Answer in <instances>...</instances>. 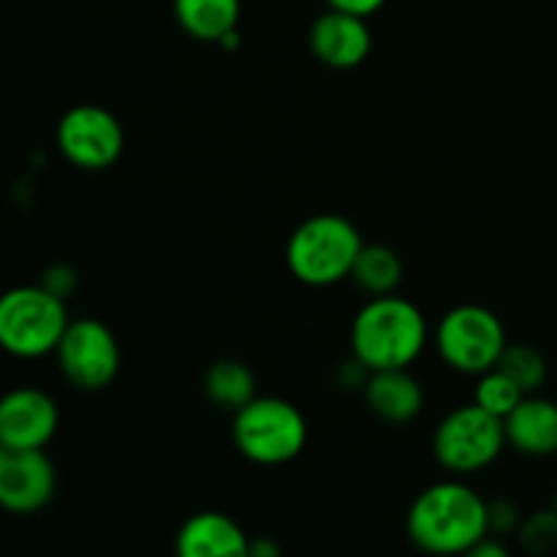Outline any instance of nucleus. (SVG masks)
<instances>
[{"label": "nucleus", "instance_id": "1", "mask_svg": "<svg viewBox=\"0 0 557 557\" xmlns=\"http://www.w3.org/2000/svg\"><path fill=\"white\" fill-rule=\"evenodd\" d=\"M487 506L462 476L444 479L413 498L406 515V533L422 553L471 555V549L490 536Z\"/></svg>", "mask_w": 557, "mask_h": 557}, {"label": "nucleus", "instance_id": "2", "mask_svg": "<svg viewBox=\"0 0 557 557\" xmlns=\"http://www.w3.org/2000/svg\"><path fill=\"white\" fill-rule=\"evenodd\" d=\"M428 319L406 297H370L351 324V351L370 373L406 370L428 346Z\"/></svg>", "mask_w": 557, "mask_h": 557}, {"label": "nucleus", "instance_id": "3", "mask_svg": "<svg viewBox=\"0 0 557 557\" xmlns=\"http://www.w3.org/2000/svg\"><path fill=\"white\" fill-rule=\"evenodd\" d=\"M364 243L359 228L343 215H313L299 223L286 245L288 272L313 288L351 277Z\"/></svg>", "mask_w": 557, "mask_h": 557}, {"label": "nucleus", "instance_id": "4", "mask_svg": "<svg viewBox=\"0 0 557 557\" xmlns=\"http://www.w3.org/2000/svg\"><path fill=\"white\" fill-rule=\"evenodd\" d=\"M234 446L256 466H286L302 455L308 444V419L283 397L256 395L234 413Z\"/></svg>", "mask_w": 557, "mask_h": 557}, {"label": "nucleus", "instance_id": "5", "mask_svg": "<svg viewBox=\"0 0 557 557\" xmlns=\"http://www.w3.org/2000/svg\"><path fill=\"white\" fill-rule=\"evenodd\" d=\"M65 299L36 286H16L0 299V346L16 359H41L58 351L69 330Z\"/></svg>", "mask_w": 557, "mask_h": 557}, {"label": "nucleus", "instance_id": "6", "mask_svg": "<svg viewBox=\"0 0 557 557\" xmlns=\"http://www.w3.org/2000/svg\"><path fill=\"white\" fill-rule=\"evenodd\" d=\"M509 446L504 419L479 403L446 413L433 435V457L451 476H473L493 466Z\"/></svg>", "mask_w": 557, "mask_h": 557}, {"label": "nucleus", "instance_id": "7", "mask_svg": "<svg viewBox=\"0 0 557 557\" xmlns=\"http://www.w3.org/2000/svg\"><path fill=\"white\" fill-rule=\"evenodd\" d=\"M506 346V326L484 305H457L435 330V348L446 368L462 375H482L498 368Z\"/></svg>", "mask_w": 557, "mask_h": 557}, {"label": "nucleus", "instance_id": "8", "mask_svg": "<svg viewBox=\"0 0 557 557\" xmlns=\"http://www.w3.org/2000/svg\"><path fill=\"white\" fill-rule=\"evenodd\" d=\"M54 359L63 379L82 392L107 389L120 373L117 337L98 319L71 321Z\"/></svg>", "mask_w": 557, "mask_h": 557}, {"label": "nucleus", "instance_id": "9", "mask_svg": "<svg viewBox=\"0 0 557 557\" xmlns=\"http://www.w3.org/2000/svg\"><path fill=\"white\" fill-rule=\"evenodd\" d=\"M60 156L85 172H103L123 156L125 134L120 120L96 103H79L60 117L54 131Z\"/></svg>", "mask_w": 557, "mask_h": 557}, {"label": "nucleus", "instance_id": "10", "mask_svg": "<svg viewBox=\"0 0 557 557\" xmlns=\"http://www.w3.org/2000/svg\"><path fill=\"white\" fill-rule=\"evenodd\" d=\"M58 490V473L44 449H0V504L11 515H38Z\"/></svg>", "mask_w": 557, "mask_h": 557}, {"label": "nucleus", "instance_id": "11", "mask_svg": "<svg viewBox=\"0 0 557 557\" xmlns=\"http://www.w3.org/2000/svg\"><path fill=\"white\" fill-rule=\"evenodd\" d=\"M60 424L58 403L36 386L11 389L0 403V449H44Z\"/></svg>", "mask_w": 557, "mask_h": 557}, {"label": "nucleus", "instance_id": "12", "mask_svg": "<svg viewBox=\"0 0 557 557\" xmlns=\"http://www.w3.org/2000/svg\"><path fill=\"white\" fill-rule=\"evenodd\" d=\"M310 49L330 69H357L373 49V36L364 16L330 9L310 27Z\"/></svg>", "mask_w": 557, "mask_h": 557}, {"label": "nucleus", "instance_id": "13", "mask_svg": "<svg viewBox=\"0 0 557 557\" xmlns=\"http://www.w3.org/2000/svg\"><path fill=\"white\" fill-rule=\"evenodd\" d=\"M174 547L183 557H248L250 539L228 515L199 511L183 522Z\"/></svg>", "mask_w": 557, "mask_h": 557}, {"label": "nucleus", "instance_id": "14", "mask_svg": "<svg viewBox=\"0 0 557 557\" xmlns=\"http://www.w3.org/2000/svg\"><path fill=\"white\" fill-rule=\"evenodd\" d=\"M370 413L386 424H406L424 408L422 384L406 370H375L362 386Z\"/></svg>", "mask_w": 557, "mask_h": 557}, {"label": "nucleus", "instance_id": "15", "mask_svg": "<svg viewBox=\"0 0 557 557\" xmlns=\"http://www.w3.org/2000/svg\"><path fill=\"white\" fill-rule=\"evenodd\" d=\"M504 424L506 441L520 455H557V403L539 395H525L520 400V406L504 419Z\"/></svg>", "mask_w": 557, "mask_h": 557}, {"label": "nucleus", "instance_id": "16", "mask_svg": "<svg viewBox=\"0 0 557 557\" xmlns=\"http://www.w3.org/2000/svg\"><path fill=\"white\" fill-rule=\"evenodd\" d=\"M172 5L180 27L188 36L210 44H221L223 36L237 30L243 11L239 0H172Z\"/></svg>", "mask_w": 557, "mask_h": 557}, {"label": "nucleus", "instance_id": "17", "mask_svg": "<svg viewBox=\"0 0 557 557\" xmlns=\"http://www.w3.org/2000/svg\"><path fill=\"white\" fill-rule=\"evenodd\" d=\"M205 395L212 406L237 413L256 397V379L237 359H221L205 373Z\"/></svg>", "mask_w": 557, "mask_h": 557}, {"label": "nucleus", "instance_id": "18", "mask_svg": "<svg viewBox=\"0 0 557 557\" xmlns=\"http://www.w3.org/2000/svg\"><path fill=\"white\" fill-rule=\"evenodd\" d=\"M354 283L370 297L395 294L403 281V261L386 245H364L351 272Z\"/></svg>", "mask_w": 557, "mask_h": 557}, {"label": "nucleus", "instance_id": "19", "mask_svg": "<svg viewBox=\"0 0 557 557\" xmlns=\"http://www.w3.org/2000/svg\"><path fill=\"white\" fill-rule=\"evenodd\" d=\"M525 397V392L517 386V381H511L509 375L504 373L500 368L487 370V373L479 375L476 381V389H473V403L484 408V411L495 413V417L506 419L520 400Z\"/></svg>", "mask_w": 557, "mask_h": 557}, {"label": "nucleus", "instance_id": "20", "mask_svg": "<svg viewBox=\"0 0 557 557\" xmlns=\"http://www.w3.org/2000/svg\"><path fill=\"white\" fill-rule=\"evenodd\" d=\"M498 368L504 370L511 381H517V386H520L525 395H536L549 373L547 359L531 346H506Z\"/></svg>", "mask_w": 557, "mask_h": 557}, {"label": "nucleus", "instance_id": "21", "mask_svg": "<svg viewBox=\"0 0 557 557\" xmlns=\"http://www.w3.org/2000/svg\"><path fill=\"white\" fill-rule=\"evenodd\" d=\"M522 547L531 553H549L557 547V511H536L520 525Z\"/></svg>", "mask_w": 557, "mask_h": 557}, {"label": "nucleus", "instance_id": "22", "mask_svg": "<svg viewBox=\"0 0 557 557\" xmlns=\"http://www.w3.org/2000/svg\"><path fill=\"white\" fill-rule=\"evenodd\" d=\"M487 520H490V536H511L520 533L522 515L511 500H493L487 506Z\"/></svg>", "mask_w": 557, "mask_h": 557}, {"label": "nucleus", "instance_id": "23", "mask_svg": "<svg viewBox=\"0 0 557 557\" xmlns=\"http://www.w3.org/2000/svg\"><path fill=\"white\" fill-rule=\"evenodd\" d=\"M41 286L49 288L52 294H58L60 299H69L76 292V272L65 264L49 267L41 275Z\"/></svg>", "mask_w": 557, "mask_h": 557}, {"label": "nucleus", "instance_id": "24", "mask_svg": "<svg viewBox=\"0 0 557 557\" xmlns=\"http://www.w3.org/2000/svg\"><path fill=\"white\" fill-rule=\"evenodd\" d=\"M326 5L335 11H346V14H357L368 20V16L379 14L384 9L386 0H326Z\"/></svg>", "mask_w": 557, "mask_h": 557}, {"label": "nucleus", "instance_id": "25", "mask_svg": "<svg viewBox=\"0 0 557 557\" xmlns=\"http://www.w3.org/2000/svg\"><path fill=\"white\" fill-rule=\"evenodd\" d=\"M473 557H506L509 555V547L500 542V536H484L476 547L471 549Z\"/></svg>", "mask_w": 557, "mask_h": 557}, {"label": "nucleus", "instance_id": "26", "mask_svg": "<svg viewBox=\"0 0 557 557\" xmlns=\"http://www.w3.org/2000/svg\"><path fill=\"white\" fill-rule=\"evenodd\" d=\"M277 553H281V547H277V544L261 539V542H250L248 557H275Z\"/></svg>", "mask_w": 557, "mask_h": 557}, {"label": "nucleus", "instance_id": "27", "mask_svg": "<svg viewBox=\"0 0 557 557\" xmlns=\"http://www.w3.org/2000/svg\"><path fill=\"white\" fill-rule=\"evenodd\" d=\"M555 511H557V490H555Z\"/></svg>", "mask_w": 557, "mask_h": 557}]
</instances>
